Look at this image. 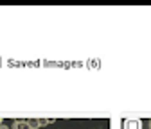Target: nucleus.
<instances>
[{
	"label": "nucleus",
	"instance_id": "nucleus-1",
	"mask_svg": "<svg viewBox=\"0 0 151 129\" xmlns=\"http://www.w3.org/2000/svg\"><path fill=\"white\" fill-rule=\"evenodd\" d=\"M122 129H142V122L139 118H128L122 122Z\"/></svg>",
	"mask_w": 151,
	"mask_h": 129
},
{
	"label": "nucleus",
	"instance_id": "nucleus-2",
	"mask_svg": "<svg viewBox=\"0 0 151 129\" xmlns=\"http://www.w3.org/2000/svg\"><path fill=\"white\" fill-rule=\"evenodd\" d=\"M13 129H29L27 120H16V122L13 124Z\"/></svg>",
	"mask_w": 151,
	"mask_h": 129
},
{
	"label": "nucleus",
	"instance_id": "nucleus-3",
	"mask_svg": "<svg viewBox=\"0 0 151 129\" xmlns=\"http://www.w3.org/2000/svg\"><path fill=\"white\" fill-rule=\"evenodd\" d=\"M27 125H29V129H38V127H40V125H38V118H29Z\"/></svg>",
	"mask_w": 151,
	"mask_h": 129
},
{
	"label": "nucleus",
	"instance_id": "nucleus-4",
	"mask_svg": "<svg viewBox=\"0 0 151 129\" xmlns=\"http://www.w3.org/2000/svg\"><path fill=\"white\" fill-rule=\"evenodd\" d=\"M52 120H45V118H38V125H40V127H45L47 124H50Z\"/></svg>",
	"mask_w": 151,
	"mask_h": 129
},
{
	"label": "nucleus",
	"instance_id": "nucleus-5",
	"mask_svg": "<svg viewBox=\"0 0 151 129\" xmlns=\"http://www.w3.org/2000/svg\"><path fill=\"white\" fill-rule=\"evenodd\" d=\"M0 129H11V127H7V125H0Z\"/></svg>",
	"mask_w": 151,
	"mask_h": 129
},
{
	"label": "nucleus",
	"instance_id": "nucleus-6",
	"mask_svg": "<svg viewBox=\"0 0 151 129\" xmlns=\"http://www.w3.org/2000/svg\"><path fill=\"white\" fill-rule=\"evenodd\" d=\"M149 129H151V120H149Z\"/></svg>",
	"mask_w": 151,
	"mask_h": 129
},
{
	"label": "nucleus",
	"instance_id": "nucleus-7",
	"mask_svg": "<svg viewBox=\"0 0 151 129\" xmlns=\"http://www.w3.org/2000/svg\"><path fill=\"white\" fill-rule=\"evenodd\" d=\"M0 122H2V120H0ZM0 125H2V124H0Z\"/></svg>",
	"mask_w": 151,
	"mask_h": 129
}]
</instances>
